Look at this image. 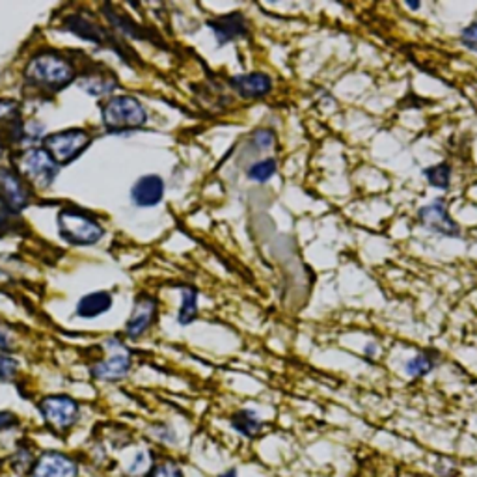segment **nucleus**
Masks as SVG:
<instances>
[{
    "mask_svg": "<svg viewBox=\"0 0 477 477\" xmlns=\"http://www.w3.org/2000/svg\"><path fill=\"white\" fill-rule=\"evenodd\" d=\"M12 219H15V213L12 211V209H8L3 202H0V235H4L6 232L13 230Z\"/></svg>",
    "mask_w": 477,
    "mask_h": 477,
    "instance_id": "cd10ccee",
    "label": "nucleus"
},
{
    "mask_svg": "<svg viewBox=\"0 0 477 477\" xmlns=\"http://www.w3.org/2000/svg\"><path fill=\"white\" fill-rule=\"evenodd\" d=\"M42 416L47 425L54 431L64 433L79 419V405L68 395H49L40 403Z\"/></svg>",
    "mask_w": 477,
    "mask_h": 477,
    "instance_id": "423d86ee",
    "label": "nucleus"
},
{
    "mask_svg": "<svg viewBox=\"0 0 477 477\" xmlns=\"http://www.w3.org/2000/svg\"><path fill=\"white\" fill-rule=\"evenodd\" d=\"M461 44L472 51V52H477V19L475 21H472L463 32H461Z\"/></svg>",
    "mask_w": 477,
    "mask_h": 477,
    "instance_id": "a878e982",
    "label": "nucleus"
},
{
    "mask_svg": "<svg viewBox=\"0 0 477 477\" xmlns=\"http://www.w3.org/2000/svg\"><path fill=\"white\" fill-rule=\"evenodd\" d=\"M17 424V417L12 412H0V431H6Z\"/></svg>",
    "mask_w": 477,
    "mask_h": 477,
    "instance_id": "c85d7f7f",
    "label": "nucleus"
},
{
    "mask_svg": "<svg viewBox=\"0 0 477 477\" xmlns=\"http://www.w3.org/2000/svg\"><path fill=\"white\" fill-rule=\"evenodd\" d=\"M198 317V291L195 288L183 290L181 308L178 314L179 324H190Z\"/></svg>",
    "mask_w": 477,
    "mask_h": 477,
    "instance_id": "4be33fe9",
    "label": "nucleus"
},
{
    "mask_svg": "<svg viewBox=\"0 0 477 477\" xmlns=\"http://www.w3.org/2000/svg\"><path fill=\"white\" fill-rule=\"evenodd\" d=\"M17 174L37 188H47L52 185L60 171V166L56 164L45 149L32 147L23 151L21 155L15 159Z\"/></svg>",
    "mask_w": 477,
    "mask_h": 477,
    "instance_id": "20e7f679",
    "label": "nucleus"
},
{
    "mask_svg": "<svg viewBox=\"0 0 477 477\" xmlns=\"http://www.w3.org/2000/svg\"><path fill=\"white\" fill-rule=\"evenodd\" d=\"M90 144L91 137L84 129H68L52 132V135L44 139V149L59 166L69 164L71 161L77 159Z\"/></svg>",
    "mask_w": 477,
    "mask_h": 477,
    "instance_id": "39448f33",
    "label": "nucleus"
},
{
    "mask_svg": "<svg viewBox=\"0 0 477 477\" xmlns=\"http://www.w3.org/2000/svg\"><path fill=\"white\" fill-rule=\"evenodd\" d=\"M438 364V353L436 351H424L410 358L405 364V373L410 378H422L427 377Z\"/></svg>",
    "mask_w": 477,
    "mask_h": 477,
    "instance_id": "6ab92c4d",
    "label": "nucleus"
},
{
    "mask_svg": "<svg viewBox=\"0 0 477 477\" xmlns=\"http://www.w3.org/2000/svg\"><path fill=\"white\" fill-rule=\"evenodd\" d=\"M278 171V163L276 159L269 157V159H261V161H256L252 163L250 166L246 168V178L254 181V183H266L271 181L273 176Z\"/></svg>",
    "mask_w": 477,
    "mask_h": 477,
    "instance_id": "aec40b11",
    "label": "nucleus"
},
{
    "mask_svg": "<svg viewBox=\"0 0 477 477\" xmlns=\"http://www.w3.org/2000/svg\"><path fill=\"white\" fill-rule=\"evenodd\" d=\"M12 349V341L6 334V330L0 329V351H10Z\"/></svg>",
    "mask_w": 477,
    "mask_h": 477,
    "instance_id": "c756f323",
    "label": "nucleus"
},
{
    "mask_svg": "<svg viewBox=\"0 0 477 477\" xmlns=\"http://www.w3.org/2000/svg\"><path fill=\"white\" fill-rule=\"evenodd\" d=\"M30 477H77V465L64 453L47 451L34 463Z\"/></svg>",
    "mask_w": 477,
    "mask_h": 477,
    "instance_id": "4468645a",
    "label": "nucleus"
},
{
    "mask_svg": "<svg viewBox=\"0 0 477 477\" xmlns=\"http://www.w3.org/2000/svg\"><path fill=\"white\" fill-rule=\"evenodd\" d=\"M112 306V297L107 291H95L81 298L77 304V315L84 319L91 317H99L101 314L108 312Z\"/></svg>",
    "mask_w": 477,
    "mask_h": 477,
    "instance_id": "f3484780",
    "label": "nucleus"
},
{
    "mask_svg": "<svg viewBox=\"0 0 477 477\" xmlns=\"http://www.w3.org/2000/svg\"><path fill=\"white\" fill-rule=\"evenodd\" d=\"M0 470H3V461H0Z\"/></svg>",
    "mask_w": 477,
    "mask_h": 477,
    "instance_id": "f704fd0d",
    "label": "nucleus"
},
{
    "mask_svg": "<svg viewBox=\"0 0 477 477\" xmlns=\"http://www.w3.org/2000/svg\"><path fill=\"white\" fill-rule=\"evenodd\" d=\"M274 142H276V135H274L273 129H258L252 132L250 139H248V147H250L248 154L258 155V154H261V151L271 149L274 146Z\"/></svg>",
    "mask_w": 477,
    "mask_h": 477,
    "instance_id": "5701e85b",
    "label": "nucleus"
},
{
    "mask_svg": "<svg viewBox=\"0 0 477 477\" xmlns=\"http://www.w3.org/2000/svg\"><path fill=\"white\" fill-rule=\"evenodd\" d=\"M417 220L433 234L444 235V237H461V226L457 224L444 200H433L431 203L417 209Z\"/></svg>",
    "mask_w": 477,
    "mask_h": 477,
    "instance_id": "0eeeda50",
    "label": "nucleus"
},
{
    "mask_svg": "<svg viewBox=\"0 0 477 477\" xmlns=\"http://www.w3.org/2000/svg\"><path fill=\"white\" fill-rule=\"evenodd\" d=\"M25 139V122L19 103L0 99V144L15 146Z\"/></svg>",
    "mask_w": 477,
    "mask_h": 477,
    "instance_id": "1a4fd4ad",
    "label": "nucleus"
},
{
    "mask_svg": "<svg viewBox=\"0 0 477 477\" xmlns=\"http://www.w3.org/2000/svg\"><path fill=\"white\" fill-rule=\"evenodd\" d=\"M375 351H377V347H375L373 343H371V346H368V347H366V351H364V353H366V356H368V358H371V356L375 354Z\"/></svg>",
    "mask_w": 477,
    "mask_h": 477,
    "instance_id": "2f4dec72",
    "label": "nucleus"
},
{
    "mask_svg": "<svg viewBox=\"0 0 477 477\" xmlns=\"http://www.w3.org/2000/svg\"><path fill=\"white\" fill-rule=\"evenodd\" d=\"M157 319V300L154 297L140 295L132 306V314L125 324V334L131 339L144 336Z\"/></svg>",
    "mask_w": 477,
    "mask_h": 477,
    "instance_id": "9b49d317",
    "label": "nucleus"
},
{
    "mask_svg": "<svg viewBox=\"0 0 477 477\" xmlns=\"http://www.w3.org/2000/svg\"><path fill=\"white\" fill-rule=\"evenodd\" d=\"M149 477H183V472L176 463L166 461L151 468Z\"/></svg>",
    "mask_w": 477,
    "mask_h": 477,
    "instance_id": "393cba45",
    "label": "nucleus"
},
{
    "mask_svg": "<svg viewBox=\"0 0 477 477\" xmlns=\"http://www.w3.org/2000/svg\"><path fill=\"white\" fill-rule=\"evenodd\" d=\"M424 178L427 179V183L438 190H448L449 185H451V174H453V168L449 163H441V164H434V166H429L425 168L424 171Z\"/></svg>",
    "mask_w": 477,
    "mask_h": 477,
    "instance_id": "412c9836",
    "label": "nucleus"
},
{
    "mask_svg": "<svg viewBox=\"0 0 477 477\" xmlns=\"http://www.w3.org/2000/svg\"><path fill=\"white\" fill-rule=\"evenodd\" d=\"M407 8H410V10H419V8H422V4H419V3H407Z\"/></svg>",
    "mask_w": 477,
    "mask_h": 477,
    "instance_id": "473e14b6",
    "label": "nucleus"
},
{
    "mask_svg": "<svg viewBox=\"0 0 477 477\" xmlns=\"http://www.w3.org/2000/svg\"><path fill=\"white\" fill-rule=\"evenodd\" d=\"M25 79L32 88L56 93L75 81V69L60 54L42 52L27 64Z\"/></svg>",
    "mask_w": 477,
    "mask_h": 477,
    "instance_id": "f257e3e1",
    "label": "nucleus"
},
{
    "mask_svg": "<svg viewBox=\"0 0 477 477\" xmlns=\"http://www.w3.org/2000/svg\"><path fill=\"white\" fill-rule=\"evenodd\" d=\"M230 86L241 95L242 99H263L274 88V81L269 73H244L230 79Z\"/></svg>",
    "mask_w": 477,
    "mask_h": 477,
    "instance_id": "ddd939ff",
    "label": "nucleus"
},
{
    "mask_svg": "<svg viewBox=\"0 0 477 477\" xmlns=\"http://www.w3.org/2000/svg\"><path fill=\"white\" fill-rule=\"evenodd\" d=\"M3 149H4V146H3V144H0V157H3Z\"/></svg>",
    "mask_w": 477,
    "mask_h": 477,
    "instance_id": "72a5a7b5",
    "label": "nucleus"
},
{
    "mask_svg": "<svg viewBox=\"0 0 477 477\" xmlns=\"http://www.w3.org/2000/svg\"><path fill=\"white\" fill-rule=\"evenodd\" d=\"M15 373H17L15 360L8 356H0V383H6V380L13 378Z\"/></svg>",
    "mask_w": 477,
    "mask_h": 477,
    "instance_id": "bb28decb",
    "label": "nucleus"
},
{
    "mask_svg": "<svg viewBox=\"0 0 477 477\" xmlns=\"http://www.w3.org/2000/svg\"><path fill=\"white\" fill-rule=\"evenodd\" d=\"M151 457L146 453V451H139L135 459H132V463L129 465L127 472L131 475H142V473H147L151 470Z\"/></svg>",
    "mask_w": 477,
    "mask_h": 477,
    "instance_id": "b1692460",
    "label": "nucleus"
},
{
    "mask_svg": "<svg viewBox=\"0 0 477 477\" xmlns=\"http://www.w3.org/2000/svg\"><path fill=\"white\" fill-rule=\"evenodd\" d=\"M59 234L69 244L88 246L105 235V227L81 209H62L59 213Z\"/></svg>",
    "mask_w": 477,
    "mask_h": 477,
    "instance_id": "7ed1b4c3",
    "label": "nucleus"
},
{
    "mask_svg": "<svg viewBox=\"0 0 477 477\" xmlns=\"http://www.w3.org/2000/svg\"><path fill=\"white\" fill-rule=\"evenodd\" d=\"M0 202L13 213L23 211L30 203V190L25 179L15 170L0 166Z\"/></svg>",
    "mask_w": 477,
    "mask_h": 477,
    "instance_id": "6e6552de",
    "label": "nucleus"
},
{
    "mask_svg": "<svg viewBox=\"0 0 477 477\" xmlns=\"http://www.w3.org/2000/svg\"><path fill=\"white\" fill-rule=\"evenodd\" d=\"M219 477H239V473H237V470H235V468H232V470H227V472L220 473Z\"/></svg>",
    "mask_w": 477,
    "mask_h": 477,
    "instance_id": "7c9ffc66",
    "label": "nucleus"
},
{
    "mask_svg": "<svg viewBox=\"0 0 477 477\" xmlns=\"http://www.w3.org/2000/svg\"><path fill=\"white\" fill-rule=\"evenodd\" d=\"M103 125L110 132H129L146 125L147 112L142 103L131 95H116L101 108Z\"/></svg>",
    "mask_w": 477,
    "mask_h": 477,
    "instance_id": "f03ea898",
    "label": "nucleus"
},
{
    "mask_svg": "<svg viewBox=\"0 0 477 477\" xmlns=\"http://www.w3.org/2000/svg\"><path fill=\"white\" fill-rule=\"evenodd\" d=\"M230 424L241 436H246V438H256L263 429V422L258 417L256 410H252V409L237 410L232 416Z\"/></svg>",
    "mask_w": 477,
    "mask_h": 477,
    "instance_id": "a211bd4d",
    "label": "nucleus"
},
{
    "mask_svg": "<svg viewBox=\"0 0 477 477\" xmlns=\"http://www.w3.org/2000/svg\"><path fill=\"white\" fill-rule=\"evenodd\" d=\"M66 28L73 34H77L79 37H83V40H88L91 44H98L101 47H110L116 51L118 54L122 52V49L118 47V42L114 40L112 36H108L101 27H98L95 23L88 21L86 17L83 15H69L66 17V21H64Z\"/></svg>",
    "mask_w": 477,
    "mask_h": 477,
    "instance_id": "2eb2a0df",
    "label": "nucleus"
},
{
    "mask_svg": "<svg viewBox=\"0 0 477 477\" xmlns=\"http://www.w3.org/2000/svg\"><path fill=\"white\" fill-rule=\"evenodd\" d=\"M164 181L157 174L142 176L131 188V200L139 207H155L164 198Z\"/></svg>",
    "mask_w": 477,
    "mask_h": 477,
    "instance_id": "dca6fc26",
    "label": "nucleus"
},
{
    "mask_svg": "<svg viewBox=\"0 0 477 477\" xmlns=\"http://www.w3.org/2000/svg\"><path fill=\"white\" fill-rule=\"evenodd\" d=\"M110 343H112V346H108L110 354L91 368V375L99 380H118L125 377L131 368L129 351L123 346H120V343H114V341Z\"/></svg>",
    "mask_w": 477,
    "mask_h": 477,
    "instance_id": "f8f14e48",
    "label": "nucleus"
},
{
    "mask_svg": "<svg viewBox=\"0 0 477 477\" xmlns=\"http://www.w3.org/2000/svg\"><path fill=\"white\" fill-rule=\"evenodd\" d=\"M207 27L215 34L219 47L242 40V37L248 36V21L241 12H232L215 19H209Z\"/></svg>",
    "mask_w": 477,
    "mask_h": 477,
    "instance_id": "9d476101",
    "label": "nucleus"
}]
</instances>
